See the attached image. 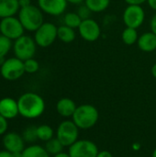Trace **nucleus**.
Returning a JSON list of instances; mask_svg holds the SVG:
<instances>
[{
    "label": "nucleus",
    "mask_w": 156,
    "mask_h": 157,
    "mask_svg": "<svg viewBox=\"0 0 156 157\" xmlns=\"http://www.w3.org/2000/svg\"><path fill=\"white\" fill-rule=\"evenodd\" d=\"M67 0H38V6L47 15L57 17L63 15L67 7Z\"/></svg>",
    "instance_id": "obj_12"
},
{
    "label": "nucleus",
    "mask_w": 156,
    "mask_h": 157,
    "mask_svg": "<svg viewBox=\"0 0 156 157\" xmlns=\"http://www.w3.org/2000/svg\"><path fill=\"white\" fill-rule=\"evenodd\" d=\"M24 62L17 57L4 60L0 65V75L7 81H16L25 74Z\"/></svg>",
    "instance_id": "obj_5"
},
{
    "label": "nucleus",
    "mask_w": 156,
    "mask_h": 157,
    "mask_svg": "<svg viewBox=\"0 0 156 157\" xmlns=\"http://www.w3.org/2000/svg\"><path fill=\"white\" fill-rule=\"evenodd\" d=\"M24 68L27 74H35L40 69V63L34 58H30L24 61Z\"/></svg>",
    "instance_id": "obj_27"
},
{
    "label": "nucleus",
    "mask_w": 156,
    "mask_h": 157,
    "mask_svg": "<svg viewBox=\"0 0 156 157\" xmlns=\"http://www.w3.org/2000/svg\"><path fill=\"white\" fill-rule=\"evenodd\" d=\"M53 130L51 126L47 124H42L37 127V136L38 140L42 142H48L53 138Z\"/></svg>",
    "instance_id": "obj_22"
},
{
    "label": "nucleus",
    "mask_w": 156,
    "mask_h": 157,
    "mask_svg": "<svg viewBox=\"0 0 156 157\" xmlns=\"http://www.w3.org/2000/svg\"><path fill=\"white\" fill-rule=\"evenodd\" d=\"M147 2H148L149 6H150L153 10L156 11V0H147Z\"/></svg>",
    "instance_id": "obj_35"
},
{
    "label": "nucleus",
    "mask_w": 156,
    "mask_h": 157,
    "mask_svg": "<svg viewBox=\"0 0 156 157\" xmlns=\"http://www.w3.org/2000/svg\"><path fill=\"white\" fill-rule=\"evenodd\" d=\"M58 39V27L51 22H44L35 32L34 40L37 46L50 47Z\"/></svg>",
    "instance_id": "obj_6"
},
{
    "label": "nucleus",
    "mask_w": 156,
    "mask_h": 157,
    "mask_svg": "<svg viewBox=\"0 0 156 157\" xmlns=\"http://www.w3.org/2000/svg\"><path fill=\"white\" fill-rule=\"evenodd\" d=\"M0 115L6 120L15 119L19 115L17 100L12 98H3L0 99Z\"/></svg>",
    "instance_id": "obj_14"
},
{
    "label": "nucleus",
    "mask_w": 156,
    "mask_h": 157,
    "mask_svg": "<svg viewBox=\"0 0 156 157\" xmlns=\"http://www.w3.org/2000/svg\"><path fill=\"white\" fill-rule=\"evenodd\" d=\"M19 115L25 119H37L45 110V101L37 93L26 92L17 99Z\"/></svg>",
    "instance_id": "obj_1"
},
{
    "label": "nucleus",
    "mask_w": 156,
    "mask_h": 157,
    "mask_svg": "<svg viewBox=\"0 0 156 157\" xmlns=\"http://www.w3.org/2000/svg\"><path fill=\"white\" fill-rule=\"evenodd\" d=\"M77 29L81 38L89 42L97 40L101 35V28L99 24L91 17L82 20Z\"/></svg>",
    "instance_id": "obj_11"
},
{
    "label": "nucleus",
    "mask_w": 156,
    "mask_h": 157,
    "mask_svg": "<svg viewBox=\"0 0 156 157\" xmlns=\"http://www.w3.org/2000/svg\"><path fill=\"white\" fill-rule=\"evenodd\" d=\"M122 20L126 27L137 29L145 20V11L142 6L128 5L123 11Z\"/></svg>",
    "instance_id": "obj_9"
},
{
    "label": "nucleus",
    "mask_w": 156,
    "mask_h": 157,
    "mask_svg": "<svg viewBox=\"0 0 156 157\" xmlns=\"http://www.w3.org/2000/svg\"><path fill=\"white\" fill-rule=\"evenodd\" d=\"M98 117V110L96 107L90 104H83L76 108L72 118L79 129L88 130L96 125Z\"/></svg>",
    "instance_id": "obj_3"
},
{
    "label": "nucleus",
    "mask_w": 156,
    "mask_h": 157,
    "mask_svg": "<svg viewBox=\"0 0 156 157\" xmlns=\"http://www.w3.org/2000/svg\"><path fill=\"white\" fill-rule=\"evenodd\" d=\"M0 157H14V155L13 153L5 149V150L0 151Z\"/></svg>",
    "instance_id": "obj_34"
},
{
    "label": "nucleus",
    "mask_w": 156,
    "mask_h": 157,
    "mask_svg": "<svg viewBox=\"0 0 156 157\" xmlns=\"http://www.w3.org/2000/svg\"><path fill=\"white\" fill-rule=\"evenodd\" d=\"M18 4L20 8L21 7H26L31 5V0H18Z\"/></svg>",
    "instance_id": "obj_33"
},
{
    "label": "nucleus",
    "mask_w": 156,
    "mask_h": 157,
    "mask_svg": "<svg viewBox=\"0 0 156 157\" xmlns=\"http://www.w3.org/2000/svg\"><path fill=\"white\" fill-rule=\"evenodd\" d=\"M98 148L95 143L89 140H77L69 147L70 157H97Z\"/></svg>",
    "instance_id": "obj_10"
},
{
    "label": "nucleus",
    "mask_w": 156,
    "mask_h": 157,
    "mask_svg": "<svg viewBox=\"0 0 156 157\" xmlns=\"http://www.w3.org/2000/svg\"><path fill=\"white\" fill-rule=\"evenodd\" d=\"M36 49L37 44L34 40V38H31L30 36L22 35L13 42V52L15 57L23 62L33 58L36 53Z\"/></svg>",
    "instance_id": "obj_4"
},
{
    "label": "nucleus",
    "mask_w": 156,
    "mask_h": 157,
    "mask_svg": "<svg viewBox=\"0 0 156 157\" xmlns=\"http://www.w3.org/2000/svg\"><path fill=\"white\" fill-rule=\"evenodd\" d=\"M11 49H13L12 40L0 34V59L3 60L8 54Z\"/></svg>",
    "instance_id": "obj_25"
},
{
    "label": "nucleus",
    "mask_w": 156,
    "mask_h": 157,
    "mask_svg": "<svg viewBox=\"0 0 156 157\" xmlns=\"http://www.w3.org/2000/svg\"><path fill=\"white\" fill-rule=\"evenodd\" d=\"M97 157H113V155H112V154L110 152H108L107 150H104V151L98 152Z\"/></svg>",
    "instance_id": "obj_32"
},
{
    "label": "nucleus",
    "mask_w": 156,
    "mask_h": 157,
    "mask_svg": "<svg viewBox=\"0 0 156 157\" xmlns=\"http://www.w3.org/2000/svg\"><path fill=\"white\" fill-rule=\"evenodd\" d=\"M3 146L6 150L15 154L22 153L25 147V141L22 135H19L17 132H7L3 136L2 140Z\"/></svg>",
    "instance_id": "obj_13"
},
{
    "label": "nucleus",
    "mask_w": 156,
    "mask_h": 157,
    "mask_svg": "<svg viewBox=\"0 0 156 157\" xmlns=\"http://www.w3.org/2000/svg\"><path fill=\"white\" fill-rule=\"evenodd\" d=\"M22 137L25 142L27 143H34L36 140H38L37 136V127L30 126L26 128V130L22 133Z\"/></svg>",
    "instance_id": "obj_26"
},
{
    "label": "nucleus",
    "mask_w": 156,
    "mask_h": 157,
    "mask_svg": "<svg viewBox=\"0 0 156 157\" xmlns=\"http://www.w3.org/2000/svg\"><path fill=\"white\" fill-rule=\"evenodd\" d=\"M82 22V18L76 12H68L63 17V25H66L74 29H78Z\"/></svg>",
    "instance_id": "obj_23"
},
{
    "label": "nucleus",
    "mask_w": 156,
    "mask_h": 157,
    "mask_svg": "<svg viewBox=\"0 0 156 157\" xmlns=\"http://www.w3.org/2000/svg\"><path fill=\"white\" fill-rule=\"evenodd\" d=\"M22 157H51L46 149L38 144H31L24 149Z\"/></svg>",
    "instance_id": "obj_18"
},
{
    "label": "nucleus",
    "mask_w": 156,
    "mask_h": 157,
    "mask_svg": "<svg viewBox=\"0 0 156 157\" xmlns=\"http://www.w3.org/2000/svg\"><path fill=\"white\" fill-rule=\"evenodd\" d=\"M151 73H152V75L156 79V63H154L153 66H152V69H151Z\"/></svg>",
    "instance_id": "obj_38"
},
{
    "label": "nucleus",
    "mask_w": 156,
    "mask_h": 157,
    "mask_svg": "<svg viewBox=\"0 0 156 157\" xmlns=\"http://www.w3.org/2000/svg\"><path fill=\"white\" fill-rule=\"evenodd\" d=\"M52 157H70V155H69V154H67V153L62 152V153H60V154H57V155H53Z\"/></svg>",
    "instance_id": "obj_37"
},
{
    "label": "nucleus",
    "mask_w": 156,
    "mask_h": 157,
    "mask_svg": "<svg viewBox=\"0 0 156 157\" xmlns=\"http://www.w3.org/2000/svg\"><path fill=\"white\" fill-rule=\"evenodd\" d=\"M139 39V34L136 29L126 27L121 33V40L124 44L131 46L137 43Z\"/></svg>",
    "instance_id": "obj_21"
},
{
    "label": "nucleus",
    "mask_w": 156,
    "mask_h": 157,
    "mask_svg": "<svg viewBox=\"0 0 156 157\" xmlns=\"http://www.w3.org/2000/svg\"><path fill=\"white\" fill-rule=\"evenodd\" d=\"M44 148L46 149V151L49 153V155H55L57 154H60L63 152L64 146L63 145V144L57 139V138H52L50 141L46 142Z\"/></svg>",
    "instance_id": "obj_24"
},
{
    "label": "nucleus",
    "mask_w": 156,
    "mask_h": 157,
    "mask_svg": "<svg viewBox=\"0 0 156 157\" xmlns=\"http://www.w3.org/2000/svg\"><path fill=\"white\" fill-rule=\"evenodd\" d=\"M8 128V122L6 118H4L2 115H0V136L5 135L6 133Z\"/></svg>",
    "instance_id": "obj_29"
},
{
    "label": "nucleus",
    "mask_w": 156,
    "mask_h": 157,
    "mask_svg": "<svg viewBox=\"0 0 156 157\" xmlns=\"http://www.w3.org/2000/svg\"><path fill=\"white\" fill-rule=\"evenodd\" d=\"M76 33L74 29L66 26L62 25L58 27V39L64 42V43H71L75 40Z\"/></svg>",
    "instance_id": "obj_19"
},
{
    "label": "nucleus",
    "mask_w": 156,
    "mask_h": 157,
    "mask_svg": "<svg viewBox=\"0 0 156 157\" xmlns=\"http://www.w3.org/2000/svg\"><path fill=\"white\" fill-rule=\"evenodd\" d=\"M68 3L74 4V5H80L85 2V0H67Z\"/></svg>",
    "instance_id": "obj_36"
},
{
    "label": "nucleus",
    "mask_w": 156,
    "mask_h": 157,
    "mask_svg": "<svg viewBox=\"0 0 156 157\" xmlns=\"http://www.w3.org/2000/svg\"><path fill=\"white\" fill-rule=\"evenodd\" d=\"M19 9L18 0H0V18L15 16Z\"/></svg>",
    "instance_id": "obj_17"
},
{
    "label": "nucleus",
    "mask_w": 156,
    "mask_h": 157,
    "mask_svg": "<svg viewBox=\"0 0 156 157\" xmlns=\"http://www.w3.org/2000/svg\"><path fill=\"white\" fill-rule=\"evenodd\" d=\"M138 48L144 52H153L156 50V34L153 31L143 33L137 41Z\"/></svg>",
    "instance_id": "obj_15"
},
{
    "label": "nucleus",
    "mask_w": 156,
    "mask_h": 157,
    "mask_svg": "<svg viewBox=\"0 0 156 157\" xmlns=\"http://www.w3.org/2000/svg\"><path fill=\"white\" fill-rule=\"evenodd\" d=\"M152 157H156V148L154 150L153 152V155H152Z\"/></svg>",
    "instance_id": "obj_39"
},
{
    "label": "nucleus",
    "mask_w": 156,
    "mask_h": 157,
    "mask_svg": "<svg viewBox=\"0 0 156 157\" xmlns=\"http://www.w3.org/2000/svg\"><path fill=\"white\" fill-rule=\"evenodd\" d=\"M17 17L25 30L31 32H35L44 23L43 12L39 6L33 5L21 7L17 13Z\"/></svg>",
    "instance_id": "obj_2"
},
{
    "label": "nucleus",
    "mask_w": 156,
    "mask_h": 157,
    "mask_svg": "<svg viewBox=\"0 0 156 157\" xmlns=\"http://www.w3.org/2000/svg\"><path fill=\"white\" fill-rule=\"evenodd\" d=\"M150 28H151V31H153L154 34H156V14L153 16V17L151 18L150 21Z\"/></svg>",
    "instance_id": "obj_31"
},
{
    "label": "nucleus",
    "mask_w": 156,
    "mask_h": 157,
    "mask_svg": "<svg viewBox=\"0 0 156 157\" xmlns=\"http://www.w3.org/2000/svg\"><path fill=\"white\" fill-rule=\"evenodd\" d=\"M76 13L79 15V17L82 18V20L90 18V16H91V14H92V12L89 10V8H88L85 4L79 6V8L77 9V12H76Z\"/></svg>",
    "instance_id": "obj_28"
},
{
    "label": "nucleus",
    "mask_w": 156,
    "mask_h": 157,
    "mask_svg": "<svg viewBox=\"0 0 156 157\" xmlns=\"http://www.w3.org/2000/svg\"><path fill=\"white\" fill-rule=\"evenodd\" d=\"M25 29L22 26L18 17L12 16L1 18L0 20V33L12 40H16L24 35Z\"/></svg>",
    "instance_id": "obj_8"
},
{
    "label": "nucleus",
    "mask_w": 156,
    "mask_h": 157,
    "mask_svg": "<svg viewBox=\"0 0 156 157\" xmlns=\"http://www.w3.org/2000/svg\"><path fill=\"white\" fill-rule=\"evenodd\" d=\"M84 4L92 13H100L109 6L110 0H85Z\"/></svg>",
    "instance_id": "obj_20"
},
{
    "label": "nucleus",
    "mask_w": 156,
    "mask_h": 157,
    "mask_svg": "<svg viewBox=\"0 0 156 157\" xmlns=\"http://www.w3.org/2000/svg\"><path fill=\"white\" fill-rule=\"evenodd\" d=\"M79 128L73 121H64L61 122L56 131V138L64 147H70L78 140Z\"/></svg>",
    "instance_id": "obj_7"
},
{
    "label": "nucleus",
    "mask_w": 156,
    "mask_h": 157,
    "mask_svg": "<svg viewBox=\"0 0 156 157\" xmlns=\"http://www.w3.org/2000/svg\"><path fill=\"white\" fill-rule=\"evenodd\" d=\"M77 106L75 102L68 98H63L56 103V110L58 114L64 118L73 117Z\"/></svg>",
    "instance_id": "obj_16"
},
{
    "label": "nucleus",
    "mask_w": 156,
    "mask_h": 157,
    "mask_svg": "<svg viewBox=\"0 0 156 157\" xmlns=\"http://www.w3.org/2000/svg\"><path fill=\"white\" fill-rule=\"evenodd\" d=\"M127 5H135V6H142L143 3L147 2V0H124Z\"/></svg>",
    "instance_id": "obj_30"
}]
</instances>
